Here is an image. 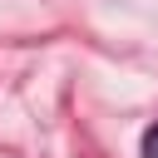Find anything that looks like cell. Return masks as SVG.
Masks as SVG:
<instances>
[{"mask_svg":"<svg viewBox=\"0 0 158 158\" xmlns=\"http://www.w3.org/2000/svg\"><path fill=\"white\" fill-rule=\"evenodd\" d=\"M143 158H158V123H148L143 133Z\"/></svg>","mask_w":158,"mask_h":158,"instance_id":"obj_1","label":"cell"}]
</instances>
